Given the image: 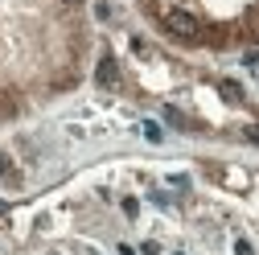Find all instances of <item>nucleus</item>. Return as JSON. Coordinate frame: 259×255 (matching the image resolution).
Instances as JSON below:
<instances>
[{
  "label": "nucleus",
  "mask_w": 259,
  "mask_h": 255,
  "mask_svg": "<svg viewBox=\"0 0 259 255\" xmlns=\"http://www.w3.org/2000/svg\"><path fill=\"white\" fill-rule=\"evenodd\" d=\"M0 214H9V202H0Z\"/></svg>",
  "instance_id": "9d476101"
},
{
  "label": "nucleus",
  "mask_w": 259,
  "mask_h": 255,
  "mask_svg": "<svg viewBox=\"0 0 259 255\" xmlns=\"http://www.w3.org/2000/svg\"><path fill=\"white\" fill-rule=\"evenodd\" d=\"M140 132H144L152 144H160V136H165V132H160V123H152V119H144V123H140Z\"/></svg>",
  "instance_id": "39448f33"
},
{
  "label": "nucleus",
  "mask_w": 259,
  "mask_h": 255,
  "mask_svg": "<svg viewBox=\"0 0 259 255\" xmlns=\"http://www.w3.org/2000/svg\"><path fill=\"white\" fill-rule=\"evenodd\" d=\"M218 91H222L231 103H239V99H243V87H239V82H231V78H222V82H218Z\"/></svg>",
  "instance_id": "20e7f679"
},
{
  "label": "nucleus",
  "mask_w": 259,
  "mask_h": 255,
  "mask_svg": "<svg viewBox=\"0 0 259 255\" xmlns=\"http://www.w3.org/2000/svg\"><path fill=\"white\" fill-rule=\"evenodd\" d=\"M165 29H169L173 37H185V41H198L206 25H202V17L193 13V9H169V13H165Z\"/></svg>",
  "instance_id": "f257e3e1"
},
{
  "label": "nucleus",
  "mask_w": 259,
  "mask_h": 255,
  "mask_svg": "<svg viewBox=\"0 0 259 255\" xmlns=\"http://www.w3.org/2000/svg\"><path fill=\"white\" fill-rule=\"evenodd\" d=\"M247 140H255V144H259V123H251V128H247Z\"/></svg>",
  "instance_id": "1a4fd4ad"
},
{
  "label": "nucleus",
  "mask_w": 259,
  "mask_h": 255,
  "mask_svg": "<svg viewBox=\"0 0 259 255\" xmlns=\"http://www.w3.org/2000/svg\"><path fill=\"white\" fill-rule=\"evenodd\" d=\"M235 255H251V243H247V239H239V243H235Z\"/></svg>",
  "instance_id": "0eeeda50"
},
{
  "label": "nucleus",
  "mask_w": 259,
  "mask_h": 255,
  "mask_svg": "<svg viewBox=\"0 0 259 255\" xmlns=\"http://www.w3.org/2000/svg\"><path fill=\"white\" fill-rule=\"evenodd\" d=\"M115 78H119V66H115V58L107 54L99 62V70H95V82H99V87H115Z\"/></svg>",
  "instance_id": "f03ea898"
},
{
  "label": "nucleus",
  "mask_w": 259,
  "mask_h": 255,
  "mask_svg": "<svg viewBox=\"0 0 259 255\" xmlns=\"http://www.w3.org/2000/svg\"><path fill=\"white\" fill-rule=\"evenodd\" d=\"M0 181H5V185H17V181H21V173L9 165V156H5V152H0Z\"/></svg>",
  "instance_id": "7ed1b4c3"
},
{
  "label": "nucleus",
  "mask_w": 259,
  "mask_h": 255,
  "mask_svg": "<svg viewBox=\"0 0 259 255\" xmlns=\"http://www.w3.org/2000/svg\"><path fill=\"white\" fill-rule=\"evenodd\" d=\"M140 255H160V247H156V243H144V247H140Z\"/></svg>",
  "instance_id": "6e6552de"
},
{
  "label": "nucleus",
  "mask_w": 259,
  "mask_h": 255,
  "mask_svg": "<svg viewBox=\"0 0 259 255\" xmlns=\"http://www.w3.org/2000/svg\"><path fill=\"white\" fill-rule=\"evenodd\" d=\"M165 119H169L173 128H185V115H181V111H173V107H165Z\"/></svg>",
  "instance_id": "423d86ee"
}]
</instances>
